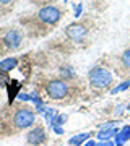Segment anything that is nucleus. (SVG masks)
Returning a JSON list of instances; mask_svg holds the SVG:
<instances>
[{"mask_svg":"<svg viewBox=\"0 0 130 146\" xmlns=\"http://www.w3.org/2000/svg\"><path fill=\"white\" fill-rule=\"evenodd\" d=\"M89 81H91V84L96 86V88H106V86H109L111 81H112V75H111V72L106 70V68L96 67L89 72Z\"/></svg>","mask_w":130,"mask_h":146,"instance_id":"nucleus-1","label":"nucleus"},{"mask_svg":"<svg viewBox=\"0 0 130 146\" xmlns=\"http://www.w3.org/2000/svg\"><path fill=\"white\" fill-rule=\"evenodd\" d=\"M13 122H15V125L18 128H28V127H31L34 123V114L28 109H21L15 114Z\"/></svg>","mask_w":130,"mask_h":146,"instance_id":"nucleus-2","label":"nucleus"},{"mask_svg":"<svg viewBox=\"0 0 130 146\" xmlns=\"http://www.w3.org/2000/svg\"><path fill=\"white\" fill-rule=\"evenodd\" d=\"M47 93L52 99H62L63 96L67 94V84L60 81V80H55V81H49L47 84Z\"/></svg>","mask_w":130,"mask_h":146,"instance_id":"nucleus-3","label":"nucleus"},{"mask_svg":"<svg viewBox=\"0 0 130 146\" xmlns=\"http://www.w3.org/2000/svg\"><path fill=\"white\" fill-rule=\"evenodd\" d=\"M39 20L44 21V23H49V25H52V23H57L59 18H60V11L55 8V7H46V8H42L41 11H39Z\"/></svg>","mask_w":130,"mask_h":146,"instance_id":"nucleus-4","label":"nucleus"},{"mask_svg":"<svg viewBox=\"0 0 130 146\" xmlns=\"http://www.w3.org/2000/svg\"><path fill=\"white\" fill-rule=\"evenodd\" d=\"M3 42H5V46L8 47V49H16L21 42V33L16 31V29L8 31L5 34V37H3Z\"/></svg>","mask_w":130,"mask_h":146,"instance_id":"nucleus-5","label":"nucleus"},{"mask_svg":"<svg viewBox=\"0 0 130 146\" xmlns=\"http://www.w3.org/2000/svg\"><path fill=\"white\" fill-rule=\"evenodd\" d=\"M67 34H68L70 39L80 42L85 36H86V28L81 26V25H70L68 29H67Z\"/></svg>","mask_w":130,"mask_h":146,"instance_id":"nucleus-6","label":"nucleus"},{"mask_svg":"<svg viewBox=\"0 0 130 146\" xmlns=\"http://www.w3.org/2000/svg\"><path fill=\"white\" fill-rule=\"evenodd\" d=\"M26 140H28L29 145H39V143H42V141L46 140V131H44L42 127H36L34 130H31L28 133Z\"/></svg>","mask_w":130,"mask_h":146,"instance_id":"nucleus-7","label":"nucleus"},{"mask_svg":"<svg viewBox=\"0 0 130 146\" xmlns=\"http://www.w3.org/2000/svg\"><path fill=\"white\" fill-rule=\"evenodd\" d=\"M127 140H130V125H125L120 131H117V135H115V145L122 146Z\"/></svg>","mask_w":130,"mask_h":146,"instance_id":"nucleus-8","label":"nucleus"},{"mask_svg":"<svg viewBox=\"0 0 130 146\" xmlns=\"http://www.w3.org/2000/svg\"><path fill=\"white\" fill-rule=\"evenodd\" d=\"M16 63H18V60L13 58V57L2 60V62H0V72H10V70H13V68L16 67Z\"/></svg>","mask_w":130,"mask_h":146,"instance_id":"nucleus-9","label":"nucleus"},{"mask_svg":"<svg viewBox=\"0 0 130 146\" xmlns=\"http://www.w3.org/2000/svg\"><path fill=\"white\" fill-rule=\"evenodd\" d=\"M115 133H117V130H115L114 127H112V128H103V130L98 133V138H99V140H106V141H107L109 138H112Z\"/></svg>","mask_w":130,"mask_h":146,"instance_id":"nucleus-10","label":"nucleus"},{"mask_svg":"<svg viewBox=\"0 0 130 146\" xmlns=\"http://www.w3.org/2000/svg\"><path fill=\"white\" fill-rule=\"evenodd\" d=\"M88 136H89V133H80V135L70 138V145H72V146L81 145V143H85V141L88 140Z\"/></svg>","mask_w":130,"mask_h":146,"instance_id":"nucleus-11","label":"nucleus"},{"mask_svg":"<svg viewBox=\"0 0 130 146\" xmlns=\"http://www.w3.org/2000/svg\"><path fill=\"white\" fill-rule=\"evenodd\" d=\"M65 120H67V117H65V115H57V117H52L51 125H52V127H59L60 123H63Z\"/></svg>","mask_w":130,"mask_h":146,"instance_id":"nucleus-12","label":"nucleus"},{"mask_svg":"<svg viewBox=\"0 0 130 146\" xmlns=\"http://www.w3.org/2000/svg\"><path fill=\"white\" fill-rule=\"evenodd\" d=\"M122 62H124L125 67H129V68H130V49L124 52V55H122Z\"/></svg>","mask_w":130,"mask_h":146,"instance_id":"nucleus-13","label":"nucleus"},{"mask_svg":"<svg viewBox=\"0 0 130 146\" xmlns=\"http://www.w3.org/2000/svg\"><path fill=\"white\" fill-rule=\"evenodd\" d=\"M129 86H130V81H125V83H122L120 86H117V88L112 89V94H117L119 91H124V89H127Z\"/></svg>","mask_w":130,"mask_h":146,"instance_id":"nucleus-14","label":"nucleus"},{"mask_svg":"<svg viewBox=\"0 0 130 146\" xmlns=\"http://www.w3.org/2000/svg\"><path fill=\"white\" fill-rule=\"evenodd\" d=\"M85 146H98V145H96L93 140H86L85 141Z\"/></svg>","mask_w":130,"mask_h":146,"instance_id":"nucleus-15","label":"nucleus"},{"mask_svg":"<svg viewBox=\"0 0 130 146\" xmlns=\"http://www.w3.org/2000/svg\"><path fill=\"white\" fill-rule=\"evenodd\" d=\"M98 146H114V143H111V141H104V143H101V145Z\"/></svg>","mask_w":130,"mask_h":146,"instance_id":"nucleus-16","label":"nucleus"},{"mask_svg":"<svg viewBox=\"0 0 130 146\" xmlns=\"http://www.w3.org/2000/svg\"><path fill=\"white\" fill-rule=\"evenodd\" d=\"M52 128H54V130H55V133H59V135H60V133H63L60 127H52Z\"/></svg>","mask_w":130,"mask_h":146,"instance_id":"nucleus-17","label":"nucleus"},{"mask_svg":"<svg viewBox=\"0 0 130 146\" xmlns=\"http://www.w3.org/2000/svg\"><path fill=\"white\" fill-rule=\"evenodd\" d=\"M8 2H11V0H0V3H8Z\"/></svg>","mask_w":130,"mask_h":146,"instance_id":"nucleus-18","label":"nucleus"},{"mask_svg":"<svg viewBox=\"0 0 130 146\" xmlns=\"http://www.w3.org/2000/svg\"><path fill=\"white\" fill-rule=\"evenodd\" d=\"M127 109H129V112H130V104H129V107H127Z\"/></svg>","mask_w":130,"mask_h":146,"instance_id":"nucleus-19","label":"nucleus"}]
</instances>
